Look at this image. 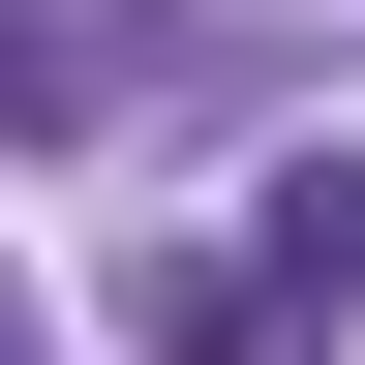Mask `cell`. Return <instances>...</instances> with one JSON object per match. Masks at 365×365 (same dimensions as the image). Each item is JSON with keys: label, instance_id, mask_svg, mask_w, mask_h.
Listing matches in <instances>:
<instances>
[{"label": "cell", "instance_id": "obj_3", "mask_svg": "<svg viewBox=\"0 0 365 365\" xmlns=\"http://www.w3.org/2000/svg\"><path fill=\"white\" fill-rule=\"evenodd\" d=\"M0 365H31V335H0Z\"/></svg>", "mask_w": 365, "mask_h": 365}, {"label": "cell", "instance_id": "obj_1", "mask_svg": "<svg viewBox=\"0 0 365 365\" xmlns=\"http://www.w3.org/2000/svg\"><path fill=\"white\" fill-rule=\"evenodd\" d=\"M365 335V153H274L213 244L153 274V365H335Z\"/></svg>", "mask_w": 365, "mask_h": 365}, {"label": "cell", "instance_id": "obj_2", "mask_svg": "<svg viewBox=\"0 0 365 365\" xmlns=\"http://www.w3.org/2000/svg\"><path fill=\"white\" fill-rule=\"evenodd\" d=\"M0 122L61 153V122H122V31H0Z\"/></svg>", "mask_w": 365, "mask_h": 365}]
</instances>
